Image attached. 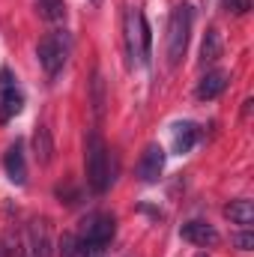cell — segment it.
Returning a JSON list of instances; mask_svg holds the SVG:
<instances>
[{"mask_svg":"<svg viewBox=\"0 0 254 257\" xmlns=\"http://www.w3.org/2000/svg\"><path fill=\"white\" fill-rule=\"evenodd\" d=\"M90 3H93V6H99V3H102V0H90Z\"/></svg>","mask_w":254,"mask_h":257,"instance_id":"cell-22","label":"cell"},{"mask_svg":"<svg viewBox=\"0 0 254 257\" xmlns=\"http://www.w3.org/2000/svg\"><path fill=\"white\" fill-rule=\"evenodd\" d=\"M84 168H87V183L96 194L108 192L111 186V159H108V147L102 141L99 132L87 135V147H84Z\"/></svg>","mask_w":254,"mask_h":257,"instance_id":"cell-1","label":"cell"},{"mask_svg":"<svg viewBox=\"0 0 254 257\" xmlns=\"http://www.w3.org/2000/svg\"><path fill=\"white\" fill-rule=\"evenodd\" d=\"M224 215L230 218V221H236V224H242V227H248L254 221V203L251 200H230L227 206H224Z\"/></svg>","mask_w":254,"mask_h":257,"instance_id":"cell-13","label":"cell"},{"mask_svg":"<svg viewBox=\"0 0 254 257\" xmlns=\"http://www.w3.org/2000/svg\"><path fill=\"white\" fill-rule=\"evenodd\" d=\"M233 245H236L239 251H251V248H254V233H251V230L236 233V236H233Z\"/></svg>","mask_w":254,"mask_h":257,"instance_id":"cell-19","label":"cell"},{"mask_svg":"<svg viewBox=\"0 0 254 257\" xmlns=\"http://www.w3.org/2000/svg\"><path fill=\"white\" fill-rule=\"evenodd\" d=\"M180 236L191 245H215L218 242V230L206 221H186L180 227Z\"/></svg>","mask_w":254,"mask_h":257,"instance_id":"cell-9","label":"cell"},{"mask_svg":"<svg viewBox=\"0 0 254 257\" xmlns=\"http://www.w3.org/2000/svg\"><path fill=\"white\" fill-rule=\"evenodd\" d=\"M9 87H15V78H12V72L3 66V69H0V90H9Z\"/></svg>","mask_w":254,"mask_h":257,"instance_id":"cell-21","label":"cell"},{"mask_svg":"<svg viewBox=\"0 0 254 257\" xmlns=\"http://www.w3.org/2000/svg\"><path fill=\"white\" fill-rule=\"evenodd\" d=\"M36 3H39V12H42L45 21H51V24L66 21V3L63 0H36Z\"/></svg>","mask_w":254,"mask_h":257,"instance_id":"cell-17","label":"cell"},{"mask_svg":"<svg viewBox=\"0 0 254 257\" xmlns=\"http://www.w3.org/2000/svg\"><path fill=\"white\" fill-rule=\"evenodd\" d=\"M21 105H24V96L18 93V87L0 90V123H6L15 114H21Z\"/></svg>","mask_w":254,"mask_h":257,"instance_id":"cell-12","label":"cell"},{"mask_svg":"<svg viewBox=\"0 0 254 257\" xmlns=\"http://www.w3.org/2000/svg\"><path fill=\"white\" fill-rule=\"evenodd\" d=\"M33 156L39 165H48L54 159V138H51V128L48 126H39L33 128Z\"/></svg>","mask_w":254,"mask_h":257,"instance_id":"cell-10","label":"cell"},{"mask_svg":"<svg viewBox=\"0 0 254 257\" xmlns=\"http://www.w3.org/2000/svg\"><path fill=\"white\" fill-rule=\"evenodd\" d=\"M27 254L30 257H48L51 254V233L45 221H30L27 227Z\"/></svg>","mask_w":254,"mask_h":257,"instance_id":"cell-7","label":"cell"},{"mask_svg":"<svg viewBox=\"0 0 254 257\" xmlns=\"http://www.w3.org/2000/svg\"><path fill=\"white\" fill-rule=\"evenodd\" d=\"M3 168H6V177H9L15 186H24V183H27V162H24V147H21V141H15V144L6 150Z\"/></svg>","mask_w":254,"mask_h":257,"instance_id":"cell-6","label":"cell"},{"mask_svg":"<svg viewBox=\"0 0 254 257\" xmlns=\"http://www.w3.org/2000/svg\"><path fill=\"white\" fill-rule=\"evenodd\" d=\"M36 57H39L42 69L54 78V75L63 69L66 57H69V36H66V33H48V36L39 42Z\"/></svg>","mask_w":254,"mask_h":257,"instance_id":"cell-4","label":"cell"},{"mask_svg":"<svg viewBox=\"0 0 254 257\" xmlns=\"http://www.w3.org/2000/svg\"><path fill=\"white\" fill-rule=\"evenodd\" d=\"M191 21H194V9H191L189 3H180L171 12V21H168V63L171 66H177L186 57Z\"/></svg>","mask_w":254,"mask_h":257,"instance_id":"cell-2","label":"cell"},{"mask_svg":"<svg viewBox=\"0 0 254 257\" xmlns=\"http://www.w3.org/2000/svg\"><path fill=\"white\" fill-rule=\"evenodd\" d=\"M197 257H206V254H197Z\"/></svg>","mask_w":254,"mask_h":257,"instance_id":"cell-23","label":"cell"},{"mask_svg":"<svg viewBox=\"0 0 254 257\" xmlns=\"http://www.w3.org/2000/svg\"><path fill=\"white\" fill-rule=\"evenodd\" d=\"M218 57H221V36H218V30H206V36L200 42V60L215 63Z\"/></svg>","mask_w":254,"mask_h":257,"instance_id":"cell-15","label":"cell"},{"mask_svg":"<svg viewBox=\"0 0 254 257\" xmlns=\"http://www.w3.org/2000/svg\"><path fill=\"white\" fill-rule=\"evenodd\" d=\"M114 233H117V218L108 215V212H96V215H90L84 221V227H81V233L75 239L84 248H105L114 239Z\"/></svg>","mask_w":254,"mask_h":257,"instance_id":"cell-3","label":"cell"},{"mask_svg":"<svg viewBox=\"0 0 254 257\" xmlns=\"http://www.w3.org/2000/svg\"><path fill=\"white\" fill-rule=\"evenodd\" d=\"M227 81H230V75L221 72V69L206 72V75L200 78V84H197V99H200V102H212V99H218V96L227 90Z\"/></svg>","mask_w":254,"mask_h":257,"instance_id":"cell-8","label":"cell"},{"mask_svg":"<svg viewBox=\"0 0 254 257\" xmlns=\"http://www.w3.org/2000/svg\"><path fill=\"white\" fill-rule=\"evenodd\" d=\"M197 144V126L194 123H180L174 132V153H191V147Z\"/></svg>","mask_w":254,"mask_h":257,"instance_id":"cell-14","label":"cell"},{"mask_svg":"<svg viewBox=\"0 0 254 257\" xmlns=\"http://www.w3.org/2000/svg\"><path fill=\"white\" fill-rule=\"evenodd\" d=\"M138 12L141 9H129L126 12V51L132 63L138 60Z\"/></svg>","mask_w":254,"mask_h":257,"instance_id":"cell-16","label":"cell"},{"mask_svg":"<svg viewBox=\"0 0 254 257\" xmlns=\"http://www.w3.org/2000/svg\"><path fill=\"white\" fill-rule=\"evenodd\" d=\"M93 111H96V117L105 114V81L99 72L93 75Z\"/></svg>","mask_w":254,"mask_h":257,"instance_id":"cell-18","label":"cell"},{"mask_svg":"<svg viewBox=\"0 0 254 257\" xmlns=\"http://www.w3.org/2000/svg\"><path fill=\"white\" fill-rule=\"evenodd\" d=\"M153 57V30L147 24V15L138 12V63L147 66Z\"/></svg>","mask_w":254,"mask_h":257,"instance_id":"cell-11","label":"cell"},{"mask_svg":"<svg viewBox=\"0 0 254 257\" xmlns=\"http://www.w3.org/2000/svg\"><path fill=\"white\" fill-rule=\"evenodd\" d=\"M162 171H165V150H162L159 144H150V147L144 150L141 162H138V177H141L144 183H156V180L162 177Z\"/></svg>","mask_w":254,"mask_h":257,"instance_id":"cell-5","label":"cell"},{"mask_svg":"<svg viewBox=\"0 0 254 257\" xmlns=\"http://www.w3.org/2000/svg\"><path fill=\"white\" fill-rule=\"evenodd\" d=\"M224 9L233 12V15H245L251 9V0H224Z\"/></svg>","mask_w":254,"mask_h":257,"instance_id":"cell-20","label":"cell"}]
</instances>
